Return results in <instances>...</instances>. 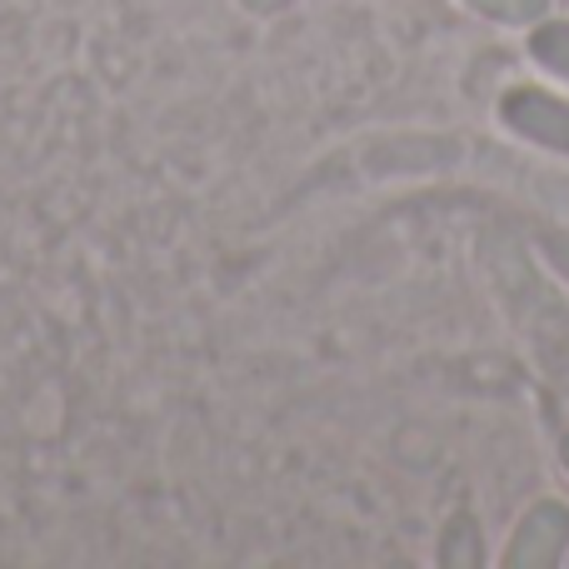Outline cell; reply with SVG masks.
<instances>
[{
  "label": "cell",
  "instance_id": "1",
  "mask_svg": "<svg viewBox=\"0 0 569 569\" xmlns=\"http://www.w3.org/2000/svg\"><path fill=\"white\" fill-rule=\"evenodd\" d=\"M569 545V510L565 505H535V515H525V525L515 530L510 565L515 569H545L565 555Z\"/></svg>",
  "mask_w": 569,
  "mask_h": 569
},
{
  "label": "cell",
  "instance_id": "2",
  "mask_svg": "<svg viewBox=\"0 0 569 569\" xmlns=\"http://www.w3.org/2000/svg\"><path fill=\"white\" fill-rule=\"evenodd\" d=\"M505 120H510L520 136L569 156V106L565 100L545 96V90H510V96H505Z\"/></svg>",
  "mask_w": 569,
  "mask_h": 569
},
{
  "label": "cell",
  "instance_id": "3",
  "mask_svg": "<svg viewBox=\"0 0 569 569\" xmlns=\"http://www.w3.org/2000/svg\"><path fill=\"white\" fill-rule=\"evenodd\" d=\"M445 565H480V530L470 515H455V525L445 530Z\"/></svg>",
  "mask_w": 569,
  "mask_h": 569
},
{
  "label": "cell",
  "instance_id": "4",
  "mask_svg": "<svg viewBox=\"0 0 569 569\" xmlns=\"http://www.w3.org/2000/svg\"><path fill=\"white\" fill-rule=\"evenodd\" d=\"M530 50L545 60L550 70H560V76H569V26H540L530 36Z\"/></svg>",
  "mask_w": 569,
  "mask_h": 569
},
{
  "label": "cell",
  "instance_id": "5",
  "mask_svg": "<svg viewBox=\"0 0 569 569\" xmlns=\"http://www.w3.org/2000/svg\"><path fill=\"white\" fill-rule=\"evenodd\" d=\"M470 6H480L495 20H535L545 10V0H470Z\"/></svg>",
  "mask_w": 569,
  "mask_h": 569
},
{
  "label": "cell",
  "instance_id": "6",
  "mask_svg": "<svg viewBox=\"0 0 569 569\" xmlns=\"http://www.w3.org/2000/svg\"><path fill=\"white\" fill-rule=\"evenodd\" d=\"M565 465H569V435H565Z\"/></svg>",
  "mask_w": 569,
  "mask_h": 569
}]
</instances>
